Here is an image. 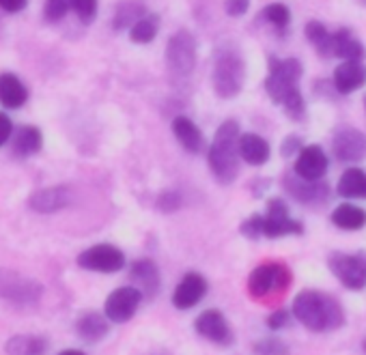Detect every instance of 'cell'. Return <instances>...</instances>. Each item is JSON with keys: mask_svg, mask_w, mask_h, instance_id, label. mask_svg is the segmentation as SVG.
I'll return each instance as SVG.
<instances>
[{"mask_svg": "<svg viewBox=\"0 0 366 355\" xmlns=\"http://www.w3.org/2000/svg\"><path fill=\"white\" fill-rule=\"evenodd\" d=\"M332 84L336 93L351 95L366 84V65L362 61H342L332 76Z\"/></svg>", "mask_w": 366, "mask_h": 355, "instance_id": "d6986e66", "label": "cell"}, {"mask_svg": "<svg viewBox=\"0 0 366 355\" xmlns=\"http://www.w3.org/2000/svg\"><path fill=\"white\" fill-rule=\"evenodd\" d=\"M259 18L267 24H272L278 33H285L291 24V9L282 3H272L267 7H263V11L259 14Z\"/></svg>", "mask_w": 366, "mask_h": 355, "instance_id": "1f68e13d", "label": "cell"}, {"mask_svg": "<svg viewBox=\"0 0 366 355\" xmlns=\"http://www.w3.org/2000/svg\"><path fill=\"white\" fill-rule=\"evenodd\" d=\"M194 329L201 338L218 344V346H231L235 342V334L227 321V316L216 310V308H209V310H203L197 319H194Z\"/></svg>", "mask_w": 366, "mask_h": 355, "instance_id": "4fadbf2b", "label": "cell"}, {"mask_svg": "<svg viewBox=\"0 0 366 355\" xmlns=\"http://www.w3.org/2000/svg\"><path fill=\"white\" fill-rule=\"evenodd\" d=\"M291 316H293V312H289V310H285V308H278V310H274V312L267 316L265 323H267V327H269L272 331H280V329L289 327Z\"/></svg>", "mask_w": 366, "mask_h": 355, "instance_id": "74e56055", "label": "cell"}, {"mask_svg": "<svg viewBox=\"0 0 366 355\" xmlns=\"http://www.w3.org/2000/svg\"><path fill=\"white\" fill-rule=\"evenodd\" d=\"M207 291H209V282L205 280V276L199 271H188L174 286L170 301L177 310H190L203 301Z\"/></svg>", "mask_w": 366, "mask_h": 355, "instance_id": "5bb4252c", "label": "cell"}, {"mask_svg": "<svg viewBox=\"0 0 366 355\" xmlns=\"http://www.w3.org/2000/svg\"><path fill=\"white\" fill-rule=\"evenodd\" d=\"M267 78H265V93L269 99L282 108V112L295 121L302 123L306 119V99L300 89V80L304 76V67L297 59H278L269 56V67H267Z\"/></svg>", "mask_w": 366, "mask_h": 355, "instance_id": "6da1fadb", "label": "cell"}, {"mask_svg": "<svg viewBox=\"0 0 366 355\" xmlns=\"http://www.w3.org/2000/svg\"><path fill=\"white\" fill-rule=\"evenodd\" d=\"M59 355H86V353L80 351V349H65V351H61Z\"/></svg>", "mask_w": 366, "mask_h": 355, "instance_id": "ee69618b", "label": "cell"}, {"mask_svg": "<svg viewBox=\"0 0 366 355\" xmlns=\"http://www.w3.org/2000/svg\"><path fill=\"white\" fill-rule=\"evenodd\" d=\"M291 312L297 323L315 334L336 331L345 325V310L334 295L323 291L304 289L293 297Z\"/></svg>", "mask_w": 366, "mask_h": 355, "instance_id": "7a4b0ae2", "label": "cell"}, {"mask_svg": "<svg viewBox=\"0 0 366 355\" xmlns=\"http://www.w3.org/2000/svg\"><path fill=\"white\" fill-rule=\"evenodd\" d=\"M170 129H172V136L177 138V142L183 146V151L197 155L205 149V136H203L201 127L190 116H183V114L174 116L170 123Z\"/></svg>", "mask_w": 366, "mask_h": 355, "instance_id": "ffe728a7", "label": "cell"}, {"mask_svg": "<svg viewBox=\"0 0 366 355\" xmlns=\"http://www.w3.org/2000/svg\"><path fill=\"white\" fill-rule=\"evenodd\" d=\"M291 284V269L285 263H261L248 276L252 299H265L272 293H285Z\"/></svg>", "mask_w": 366, "mask_h": 355, "instance_id": "8992f818", "label": "cell"}, {"mask_svg": "<svg viewBox=\"0 0 366 355\" xmlns=\"http://www.w3.org/2000/svg\"><path fill=\"white\" fill-rule=\"evenodd\" d=\"M330 222L340 231H362L366 226V209L353 203H340L330 214Z\"/></svg>", "mask_w": 366, "mask_h": 355, "instance_id": "4316f807", "label": "cell"}, {"mask_svg": "<svg viewBox=\"0 0 366 355\" xmlns=\"http://www.w3.org/2000/svg\"><path fill=\"white\" fill-rule=\"evenodd\" d=\"M44 286L35 280L22 278L14 271L0 269V297L14 304H35L39 301Z\"/></svg>", "mask_w": 366, "mask_h": 355, "instance_id": "7c38bea8", "label": "cell"}, {"mask_svg": "<svg viewBox=\"0 0 366 355\" xmlns=\"http://www.w3.org/2000/svg\"><path fill=\"white\" fill-rule=\"evenodd\" d=\"M332 155L338 161H345V164L362 161L366 157V134L355 129V127H349V125H342V127L334 129V134H332Z\"/></svg>", "mask_w": 366, "mask_h": 355, "instance_id": "8fae6325", "label": "cell"}, {"mask_svg": "<svg viewBox=\"0 0 366 355\" xmlns=\"http://www.w3.org/2000/svg\"><path fill=\"white\" fill-rule=\"evenodd\" d=\"M71 14V0H46L44 5V18L50 24H56Z\"/></svg>", "mask_w": 366, "mask_h": 355, "instance_id": "d6a6232c", "label": "cell"}, {"mask_svg": "<svg viewBox=\"0 0 366 355\" xmlns=\"http://www.w3.org/2000/svg\"><path fill=\"white\" fill-rule=\"evenodd\" d=\"M14 121L7 112H0V146H5L7 142H11L14 136Z\"/></svg>", "mask_w": 366, "mask_h": 355, "instance_id": "60d3db41", "label": "cell"}, {"mask_svg": "<svg viewBox=\"0 0 366 355\" xmlns=\"http://www.w3.org/2000/svg\"><path fill=\"white\" fill-rule=\"evenodd\" d=\"M254 355H289V346L280 338H261L252 344Z\"/></svg>", "mask_w": 366, "mask_h": 355, "instance_id": "836d02e7", "label": "cell"}, {"mask_svg": "<svg viewBox=\"0 0 366 355\" xmlns=\"http://www.w3.org/2000/svg\"><path fill=\"white\" fill-rule=\"evenodd\" d=\"M250 9V0H224V11L231 18H242Z\"/></svg>", "mask_w": 366, "mask_h": 355, "instance_id": "ab89813d", "label": "cell"}, {"mask_svg": "<svg viewBox=\"0 0 366 355\" xmlns=\"http://www.w3.org/2000/svg\"><path fill=\"white\" fill-rule=\"evenodd\" d=\"M183 207V196L179 190H164L159 196H157V209L164 211V214H172V211H179Z\"/></svg>", "mask_w": 366, "mask_h": 355, "instance_id": "d590c367", "label": "cell"}, {"mask_svg": "<svg viewBox=\"0 0 366 355\" xmlns=\"http://www.w3.org/2000/svg\"><path fill=\"white\" fill-rule=\"evenodd\" d=\"M159 31V16L155 14H147L144 18H140L127 33H129V41L138 44V46H147L157 37Z\"/></svg>", "mask_w": 366, "mask_h": 355, "instance_id": "f546056e", "label": "cell"}, {"mask_svg": "<svg viewBox=\"0 0 366 355\" xmlns=\"http://www.w3.org/2000/svg\"><path fill=\"white\" fill-rule=\"evenodd\" d=\"M330 168V155L321 144H304L295 157L293 172L308 181H321Z\"/></svg>", "mask_w": 366, "mask_h": 355, "instance_id": "9a60e30c", "label": "cell"}, {"mask_svg": "<svg viewBox=\"0 0 366 355\" xmlns=\"http://www.w3.org/2000/svg\"><path fill=\"white\" fill-rule=\"evenodd\" d=\"M44 149V134L35 125H22L11 136V153L20 159L35 157Z\"/></svg>", "mask_w": 366, "mask_h": 355, "instance_id": "cb8c5ba5", "label": "cell"}, {"mask_svg": "<svg viewBox=\"0 0 366 355\" xmlns=\"http://www.w3.org/2000/svg\"><path fill=\"white\" fill-rule=\"evenodd\" d=\"M142 299H144V295L134 284L119 286V289H114L106 297V301H104V314L110 319V323L123 325V323H127V321L134 319V314L138 312Z\"/></svg>", "mask_w": 366, "mask_h": 355, "instance_id": "30bf717a", "label": "cell"}, {"mask_svg": "<svg viewBox=\"0 0 366 355\" xmlns=\"http://www.w3.org/2000/svg\"><path fill=\"white\" fill-rule=\"evenodd\" d=\"M74 201V194L67 186H52V188H41L35 190L26 205L35 214H56L61 209H67Z\"/></svg>", "mask_w": 366, "mask_h": 355, "instance_id": "e0dca14e", "label": "cell"}, {"mask_svg": "<svg viewBox=\"0 0 366 355\" xmlns=\"http://www.w3.org/2000/svg\"><path fill=\"white\" fill-rule=\"evenodd\" d=\"M166 67L177 80H188L199 61V44L190 31H177L166 44Z\"/></svg>", "mask_w": 366, "mask_h": 355, "instance_id": "5b68a950", "label": "cell"}, {"mask_svg": "<svg viewBox=\"0 0 366 355\" xmlns=\"http://www.w3.org/2000/svg\"><path fill=\"white\" fill-rule=\"evenodd\" d=\"M129 280L136 289H140L144 299H153L162 289L159 267L151 259H136L129 265Z\"/></svg>", "mask_w": 366, "mask_h": 355, "instance_id": "ac0fdd59", "label": "cell"}, {"mask_svg": "<svg viewBox=\"0 0 366 355\" xmlns=\"http://www.w3.org/2000/svg\"><path fill=\"white\" fill-rule=\"evenodd\" d=\"M254 186H257L254 196H263V194L267 192V188H269V181H267V179H263V181H261V179H257V181H254Z\"/></svg>", "mask_w": 366, "mask_h": 355, "instance_id": "7bdbcfd3", "label": "cell"}, {"mask_svg": "<svg viewBox=\"0 0 366 355\" xmlns=\"http://www.w3.org/2000/svg\"><path fill=\"white\" fill-rule=\"evenodd\" d=\"M29 5V0H0V11L5 14H20Z\"/></svg>", "mask_w": 366, "mask_h": 355, "instance_id": "b9f144b4", "label": "cell"}, {"mask_svg": "<svg viewBox=\"0 0 366 355\" xmlns=\"http://www.w3.org/2000/svg\"><path fill=\"white\" fill-rule=\"evenodd\" d=\"M330 56H336L340 61H362L366 56V48L351 31L340 29V31L332 33Z\"/></svg>", "mask_w": 366, "mask_h": 355, "instance_id": "603a6c76", "label": "cell"}, {"mask_svg": "<svg viewBox=\"0 0 366 355\" xmlns=\"http://www.w3.org/2000/svg\"><path fill=\"white\" fill-rule=\"evenodd\" d=\"M304 224L289 214V205L285 199H269L267 201V211L263 214V237L267 239H280L289 235H302Z\"/></svg>", "mask_w": 366, "mask_h": 355, "instance_id": "ba28073f", "label": "cell"}, {"mask_svg": "<svg viewBox=\"0 0 366 355\" xmlns=\"http://www.w3.org/2000/svg\"><path fill=\"white\" fill-rule=\"evenodd\" d=\"M239 155L242 161H246L248 166H265L272 157V144L254 131H244L239 136Z\"/></svg>", "mask_w": 366, "mask_h": 355, "instance_id": "44dd1931", "label": "cell"}, {"mask_svg": "<svg viewBox=\"0 0 366 355\" xmlns=\"http://www.w3.org/2000/svg\"><path fill=\"white\" fill-rule=\"evenodd\" d=\"M246 84V61L235 48H222L214 56L212 86L220 99H235Z\"/></svg>", "mask_w": 366, "mask_h": 355, "instance_id": "277c9868", "label": "cell"}, {"mask_svg": "<svg viewBox=\"0 0 366 355\" xmlns=\"http://www.w3.org/2000/svg\"><path fill=\"white\" fill-rule=\"evenodd\" d=\"M29 99L26 84L11 71L0 74V106L7 110H20Z\"/></svg>", "mask_w": 366, "mask_h": 355, "instance_id": "d4e9b609", "label": "cell"}, {"mask_svg": "<svg viewBox=\"0 0 366 355\" xmlns=\"http://www.w3.org/2000/svg\"><path fill=\"white\" fill-rule=\"evenodd\" d=\"M285 190L289 192V196L293 201H297L300 205L312 207V205H323L330 196V186L321 181H308L302 179L295 172H289L285 176Z\"/></svg>", "mask_w": 366, "mask_h": 355, "instance_id": "2e32d148", "label": "cell"}, {"mask_svg": "<svg viewBox=\"0 0 366 355\" xmlns=\"http://www.w3.org/2000/svg\"><path fill=\"white\" fill-rule=\"evenodd\" d=\"M239 123L229 119L220 123L207 149V166L220 186H231L239 176Z\"/></svg>", "mask_w": 366, "mask_h": 355, "instance_id": "3957f363", "label": "cell"}, {"mask_svg": "<svg viewBox=\"0 0 366 355\" xmlns=\"http://www.w3.org/2000/svg\"><path fill=\"white\" fill-rule=\"evenodd\" d=\"M304 149V144H302V138L300 136H287L285 140H282V144H280V153H282V157H297L300 155V151Z\"/></svg>", "mask_w": 366, "mask_h": 355, "instance_id": "f35d334b", "label": "cell"}, {"mask_svg": "<svg viewBox=\"0 0 366 355\" xmlns=\"http://www.w3.org/2000/svg\"><path fill=\"white\" fill-rule=\"evenodd\" d=\"M327 269L345 289L355 291V293L366 289V256L364 254L332 252L327 256Z\"/></svg>", "mask_w": 366, "mask_h": 355, "instance_id": "52a82bcc", "label": "cell"}, {"mask_svg": "<svg viewBox=\"0 0 366 355\" xmlns=\"http://www.w3.org/2000/svg\"><path fill=\"white\" fill-rule=\"evenodd\" d=\"M125 254L112 244H97L78 254V267L95 274H117L125 267Z\"/></svg>", "mask_w": 366, "mask_h": 355, "instance_id": "9c48e42d", "label": "cell"}, {"mask_svg": "<svg viewBox=\"0 0 366 355\" xmlns=\"http://www.w3.org/2000/svg\"><path fill=\"white\" fill-rule=\"evenodd\" d=\"M364 112H366V95H364Z\"/></svg>", "mask_w": 366, "mask_h": 355, "instance_id": "bcb514c9", "label": "cell"}, {"mask_svg": "<svg viewBox=\"0 0 366 355\" xmlns=\"http://www.w3.org/2000/svg\"><path fill=\"white\" fill-rule=\"evenodd\" d=\"M144 16H147V7L140 3V0H121L112 14V29L119 33L129 31Z\"/></svg>", "mask_w": 366, "mask_h": 355, "instance_id": "83f0119b", "label": "cell"}, {"mask_svg": "<svg viewBox=\"0 0 366 355\" xmlns=\"http://www.w3.org/2000/svg\"><path fill=\"white\" fill-rule=\"evenodd\" d=\"M97 11H99L97 0H71V14H76L82 24H91L97 18Z\"/></svg>", "mask_w": 366, "mask_h": 355, "instance_id": "e575fe53", "label": "cell"}, {"mask_svg": "<svg viewBox=\"0 0 366 355\" xmlns=\"http://www.w3.org/2000/svg\"><path fill=\"white\" fill-rule=\"evenodd\" d=\"M48 340L37 334H18L11 336L5 344L7 355H44L48 351Z\"/></svg>", "mask_w": 366, "mask_h": 355, "instance_id": "f1b7e54d", "label": "cell"}, {"mask_svg": "<svg viewBox=\"0 0 366 355\" xmlns=\"http://www.w3.org/2000/svg\"><path fill=\"white\" fill-rule=\"evenodd\" d=\"M362 351L366 353V338H364V342H362Z\"/></svg>", "mask_w": 366, "mask_h": 355, "instance_id": "f6af8a7d", "label": "cell"}, {"mask_svg": "<svg viewBox=\"0 0 366 355\" xmlns=\"http://www.w3.org/2000/svg\"><path fill=\"white\" fill-rule=\"evenodd\" d=\"M76 334L80 340H84L89 344L102 342L110 334V319L95 310L82 312L76 321Z\"/></svg>", "mask_w": 366, "mask_h": 355, "instance_id": "7402d4cb", "label": "cell"}, {"mask_svg": "<svg viewBox=\"0 0 366 355\" xmlns=\"http://www.w3.org/2000/svg\"><path fill=\"white\" fill-rule=\"evenodd\" d=\"M304 35H306L308 44H310V46H315V48H317V52H319L321 56H330V39H332V33L325 29V24H323V22H319V20H310V22H306V26H304Z\"/></svg>", "mask_w": 366, "mask_h": 355, "instance_id": "4dcf8cb0", "label": "cell"}, {"mask_svg": "<svg viewBox=\"0 0 366 355\" xmlns=\"http://www.w3.org/2000/svg\"><path fill=\"white\" fill-rule=\"evenodd\" d=\"M336 194L347 201H366V170L351 166L347 168L336 184Z\"/></svg>", "mask_w": 366, "mask_h": 355, "instance_id": "484cf974", "label": "cell"}, {"mask_svg": "<svg viewBox=\"0 0 366 355\" xmlns=\"http://www.w3.org/2000/svg\"><path fill=\"white\" fill-rule=\"evenodd\" d=\"M239 233H242L246 239H252V241L261 239V237H263V216H261V214H252L248 220L242 222Z\"/></svg>", "mask_w": 366, "mask_h": 355, "instance_id": "8d00e7d4", "label": "cell"}]
</instances>
